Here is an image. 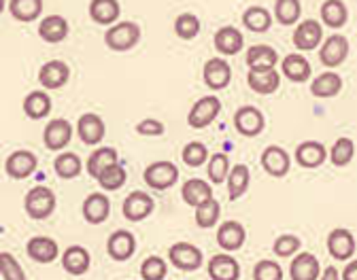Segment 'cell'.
<instances>
[{
	"instance_id": "6da1fadb",
	"label": "cell",
	"mask_w": 357,
	"mask_h": 280,
	"mask_svg": "<svg viewBox=\"0 0 357 280\" xmlns=\"http://www.w3.org/2000/svg\"><path fill=\"white\" fill-rule=\"evenodd\" d=\"M24 208L30 219L43 221L47 219L56 210V194L45 185H36L26 194L24 198Z\"/></svg>"
},
{
	"instance_id": "7a4b0ae2",
	"label": "cell",
	"mask_w": 357,
	"mask_h": 280,
	"mask_svg": "<svg viewBox=\"0 0 357 280\" xmlns=\"http://www.w3.org/2000/svg\"><path fill=\"white\" fill-rule=\"evenodd\" d=\"M141 38V28L134 22H119L111 26L105 34V42L113 52H128Z\"/></svg>"
},
{
	"instance_id": "3957f363",
	"label": "cell",
	"mask_w": 357,
	"mask_h": 280,
	"mask_svg": "<svg viewBox=\"0 0 357 280\" xmlns=\"http://www.w3.org/2000/svg\"><path fill=\"white\" fill-rule=\"evenodd\" d=\"M145 182L155 192H166L176 182L178 178V168L172 162H153L145 168L143 172Z\"/></svg>"
},
{
	"instance_id": "277c9868",
	"label": "cell",
	"mask_w": 357,
	"mask_h": 280,
	"mask_svg": "<svg viewBox=\"0 0 357 280\" xmlns=\"http://www.w3.org/2000/svg\"><path fill=\"white\" fill-rule=\"evenodd\" d=\"M168 257H170V263L176 267V270H181V272H196L204 257H202V251L190 242H176L170 247L168 251Z\"/></svg>"
},
{
	"instance_id": "5b68a950",
	"label": "cell",
	"mask_w": 357,
	"mask_h": 280,
	"mask_svg": "<svg viewBox=\"0 0 357 280\" xmlns=\"http://www.w3.org/2000/svg\"><path fill=\"white\" fill-rule=\"evenodd\" d=\"M219 111H221V100H219L217 96H204V98H200V100L190 109V113H188V123H190V127H194V130H202V127L211 125V123L217 119Z\"/></svg>"
},
{
	"instance_id": "8992f818",
	"label": "cell",
	"mask_w": 357,
	"mask_h": 280,
	"mask_svg": "<svg viewBox=\"0 0 357 280\" xmlns=\"http://www.w3.org/2000/svg\"><path fill=\"white\" fill-rule=\"evenodd\" d=\"M153 208H155V200L143 192H132L130 196H126L123 206H121L123 217L132 223H139V221L147 219L153 212Z\"/></svg>"
},
{
	"instance_id": "52a82bcc",
	"label": "cell",
	"mask_w": 357,
	"mask_h": 280,
	"mask_svg": "<svg viewBox=\"0 0 357 280\" xmlns=\"http://www.w3.org/2000/svg\"><path fill=\"white\" fill-rule=\"evenodd\" d=\"M321 40H324V28L315 20H306V22L298 24L294 30V45L300 52L317 49V47L321 45Z\"/></svg>"
},
{
	"instance_id": "ba28073f",
	"label": "cell",
	"mask_w": 357,
	"mask_h": 280,
	"mask_svg": "<svg viewBox=\"0 0 357 280\" xmlns=\"http://www.w3.org/2000/svg\"><path fill=\"white\" fill-rule=\"evenodd\" d=\"M73 138V125L66 119H52L47 125H45L43 132V140H45V147L50 151H60L64 149Z\"/></svg>"
},
{
	"instance_id": "9c48e42d",
	"label": "cell",
	"mask_w": 357,
	"mask_h": 280,
	"mask_svg": "<svg viewBox=\"0 0 357 280\" xmlns=\"http://www.w3.org/2000/svg\"><path fill=\"white\" fill-rule=\"evenodd\" d=\"M245 238H247V231L243 223L238 221H223L217 229V244L228 253L241 251L245 244Z\"/></svg>"
},
{
	"instance_id": "30bf717a",
	"label": "cell",
	"mask_w": 357,
	"mask_h": 280,
	"mask_svg": "<svg viewBox=\"0 0 357 280\" xmlns=\"http://www.w3.org/2000/svg\"><path fill=\"white\" fill-rule=\"evenodd\" d=\"M349 56V40L342 34H332L326 38V42L321 45V52H319V60L324 66L336 68L340 66Z\"/></svg>"
},
{
	"instance_id": "8fae6325",
	"label": "cell",
	"mask_w": 357,
	"mask_h": 280,
	"mask_svg": "<svg viewBox=\"0 0 357 280\" xmlns=\"http://www.w3.org/2000/svg\"><path fill=\"white\" fill-rule=\"evenodd\" d=\"M77 132H79V138L85 145H100L105 134H107V125H105L100 115L85 113L77 121Z\"/></svg>"
},
{
	"instance_id": "7c38bea8",
	"label": "cell",
	"mask_w": 357,
	"mask_h": 280,
	"mask_svg": "<svg viewBox=\"0 0 357 280\" xmlns=\"http://www.w3.org/2000/svg\"><path fill=\"white\" fill-rule=\"evenodd\" d=\"M328 251L336 261H349L355 253V238L344 227H336L328 233Z\"/></svg>"
},
{
	"instance_id": "4fadbf2b",
	"label": "cell",
	"mask_w": 357,
	"mask_h": 280,
	"mask_svg": "<svg viewBox=\"0 0 357 280\" xmlns=\"http://www.w3.org/2000/svg\"><path fill=\"white\" fill-rule=\"evenodd\" d=\"M204 83L208 89L213 91H219V89H226L232 81V68L226 60L221 58H213L204 64Z\"/></svg>"
},
{
	"instance_id": "5bb4252c",
	"label": "cell",
	"mask_w": 357,
	"mask_h": 280,
	"mask_svg": "<svg viewBox=\"0 0 357 280\" xmlns=\"http://www.w3.org/2000/svg\"><path fill=\"white\" fill-rule=\"evenodd\" d=\"M245 60L251 72H268V70H275L279 56L275 52V47L271 45H253L249 47Z\"/></svg>"
},
{
	"instance_id": "9a60e30c",
	"label": "cell",
	"mask_w": 357,
	"mask_h": 280,
	"mask_svg": "<svg viewBox=\"0 0 357 280\" xmlns=\"http://www.w3.org/2000/svg\"><path fill=\"white\" fill-rule=\"evenodd\" d=\"M70 79V66L62 60H52L38 70V81L45 89H60Z\"/></svg>"
},
{
	"instance_id": "2e32d148",
	"label": "cell",
	"mask_w": 357,
	"mask_h": 280,
	"mask_svg": "<svg viewBox=\"0 0 357 280\" xmlns=\"http://www.w3.org/2000/svg\"><path fill=\"white\" fill-rule=\"evenodd\" d=\"M264 115L255 109V107H241L236 113H234V127L238 134L247 136V138H253V136H259L261 130H264Z\"/></svg>"
},
{
	"instance_id": "e0dca14e",
	"label": "cell",
	"mask_w": 357,
	"mask_h": 280,
	"mask_svg": "<svg viewBox=\"0 0 357 280\" xmlns=\"http://www.w3.org/2000/svg\"><path fill=\"white\" fill-rule=\"evenodd\" d=\"M134 251H137V240H134V233L126 229L113 231L107 240V253L115 261H128L134 255Z\"/></svg>"
},
{
	"instance_id": "ac0fdd59",
	"label": "cell",
	"mask_w": 357,
	"mask_h": 280,
	"mask_svg": "<svg viewBox=\"0 0 357 280\" xmlns=\"http://www.w3.org/2000/svg\"><path fill=\"white\" fill-rule=\"evenodd\" d=\"M206 272H208L211 280H238V276H241V263L232 255L219 253V255H215V257L208 259Z\"/></svg>"
},
{
	"instance_id": "d6986e66",
	"label": "cell",
	"mask_w": 357,
	"mask_h": 280,
	"mask_svg": "<svg viewBox=\"0 0 357 280\" xmlns=\"http://www.w3.org/2000/svg\"><path fill=\"white\" fill-rule=\"evenodd\" d=\"M289 276L291 280H319L321 278L319 259L312 253H298L289 263Z\"/></svg>"
},
{
	"instance_id": "ffe728a7",
	"label": "cell",
	"mask_w": 357,
	"mask_h": 280,
	"mask_svg": "<svg viewBox=\"0 0 357 280\" xmlns=\"http://www.w3.org/2000/svg\"><path fill=\"white\" fill-rule=\"evenodd\" d=\"M259 162H261V168L275 178H283L289 172V166H291L289 153L283 147H275V145L264 149Z\"/></svg>"
},
{
	"instance_id": "44dd1931",
	"label": "cell",
	"mask_w": 357,
	"mask_h": 280,
	"mask_svg": "<svg viewBox=\"0 0 357 280\" xmlns=\"http://www.w3.org/2000/svg\"><path fill=\"white\" fill-rule=\"evenodd\" d=\"M38 166V160L32 151H26V149H20L15 153H11L5 162V172L11 176V178H28Z\"/></svg>"
},
{
	"instance_id": "7402d4cb",
	"label": "cell",
	"mask_w": 357,
	"mask_h": 280,
	"mask_svg": "<svg viewBox=\"0 0 357 280\" xmlns=\"http://www.w3.org/2000/svg\"><path fill=\"white\" fill-rule=\"evenodd\" d=\"M296 162L302 166V168H319L326 157H328V151L321 143H317V140H304V143H300L296 147V153H294Z\"/></svg>"
},
{
	"instance_id": "603a6c76",
	"label": "cell",
	"mask_w": 357,
	"mask_h": 280,
	"mask_svg": "<svg viewBox=\"0 0 357 280\" xmlns=\"http://www.w3.org/2000/svg\"><path fill=\"white\" fill-rule=\"evenodd\" d=\"M245 45V38L238 28L223 26L215 32V49L221 56H236Z\"/></svg>"
},
{
	"instance_id": "cb8c5ba5",
	"label": "cell",
	"mask_w": 357,
	"mask_h": 280,
	"mask_svg": "<svg viewBox=\"0 0 357 280\" xmlns=\"http://www.w3.org/2000/svg\"><path fill=\"white\" fill-rule=\"evenodd\" d=\"M111 202L105 194H89L83 202V219L92 225H100L109 219Z\"/></svg>"
},
{
	"instance_id": "d4e9b609",
	"label": "cell",
	"mask_w": 357,
	"mask_h": 280,
	"mask_svg": "<svg viewBox=\"0 0 357 280\" xmlns=\"http://www.w3.org/2000/svg\"><path fill=\"white\" fill-rule=\"evenodd\" d=\"M26 251H28V257L36 263H52V261H56V257L60 253L58 242L54 238H47V236L30 238Z\"/></svg>"
},
{
	"instance_id": "484cf974",
	"label": "cell",
	"mask_w": 357,
	"mask_h": 280,
	"mask_svg": "<svg viewBox=\"0 0 357 280\" xmlns=\"http://www.w3.org/2000/svg\"><path fill=\"white\" fill-rule=\"evenodd\" d=\"M89 17H92L96 24L100 26H115V22L119 20V3L117 0H92L87 7Z\"/></svg>"
},
{
	"instance_id": "4316f807",
	"label": "cell",
	"mask_w": 357,
	"mask_h": 280,
	"mask_svg": "<svg viewBox=\"0 0 357 280\" xmlns=\"http://www.w3.org/2000/svg\"><path fill=\"white\" fill-rule=\"evenodd\" d=\"M181 196H183V202L188 206L198 208L208 198H213V192H211V185L206 180H202V178H190L181 187Z\"/></svg>"
},
{
	"instance_id": "83f0119b",
	"label": "cell",
	"mask_w": 357,
	"mask_h": 280,
	"mask_svg": "<svg viewBox=\"0 0 357 280\" xmlns=\"http://www.w3.org/2000/svg\"><path fill=\"white\" fill-rule=\"evenodd\" d=\"M89 261H92V257H89L87 249L75 244V247H68L62 255V267L70 274V276H81L89 270Z\"/></svg>"
},
{
	"instance_id": "f1b7e54d",
	"label": "cell",
	"mask_w": 357,
	"mask_h": 280,
	"mask_svg": "<svg viewBox=\"0 0 357 280\" xmlns=\"http://www.w3.org/2000/svg\"><path fill=\"white\" fill-rule=\"evenodd\" d=\"M119 164L117 149L113 147H98L92 155L87 157V174L92 178H98L107 168Z\"/></svg>"
},
{
	"instance_id": "f546056e",
	"label": "cell",
	"mask_w": 357,
	"mask_h": 280,
	"mask_svg": "<svg viewBox=\"0 0 357 280\" xmlns=\"http://www.w3.org/2000/svg\"><path fill=\"white\" fill-rule=\"evenodd\" d=\"M38 36L45 42H62L68 36V22L62 15H50L38 24Z\"/></svg>"
},
{
	"instance_id": "4dcf8cb0",
	"label": "cell",
	"mask_w": 357,
	"mask_h": 280,
	"mask_svg": "<svg viewBox=\"0 0 357 280\" xmlns=\"http://www.w3.org/2000/svg\"><path fill=\"white\" fill-rule=\"evenodd\" d=\"M340 89H342V77L336 72H324L310 83V93L315 98H334Z\"/></svg>"
},
{
	"instance_id": "1f68e13d",
	"label": "cell",
	"mask_w": 357,
	"mask_h": 280,
	"mask_svg": "<svg viewBox=\"0 0 357 280\" xmlns=\"http://www.w3.org/2000/svg\"><path fill=\"white\" fill-rule=\"evenodd\" d=\"M52 111V98L50 93L45 91H30L28 96L24 98V113L30 117V119H43L47 117Z\"/></svg>"
},
{
	"instance_id": "d6a6232c",
	"label": "cell",
	"mask_w": 357,
	"mask_h": 280,
	"mask_svg": "<svg viewBox=\"0 0 357 280\" xmlns=\"http://www.w3.org/2000/svg\"><path fill=\"white\" fill-rule=\"evenodd\" d=\"M247 83L255 93H264V96H268V93H275L279 89L281 77L277 70H268V72H251L249 70Z\"/></svg>"
},
{
	"instance_id": "836d02e7",
	"label": "cell",
	"mask_w": 357,
	"mask_h": 280,
	"mask_svg": "<svg viewBox=\"0 0 357 280\" xmlns=\"http://www.w3.org/2000/svg\"><path fill=\"white\" fill-rule=\"evenodd\" d=\"M249 182H251V172H249V166L245 164H238L230 170V176H228V196L232 202H236L241 196L247 194L249 189Z\"/></svg>"
},
{
	"instance_id": "e575fe53",
	"label": "cell",
	"mask_w": 357,
	"mask_h": 280,
	"mask_svg": "<svg viewBox=\"0 0 357 280\" xmlns=\"http://www.w3.org/2000/svg\"><path fill=\"white\" fill-rule=\"evenodd\" d=\"M283 75L289 79V81H294V83H304V81H308V77H310V64H308V60L304 58V56H300V54H289L285 60H283Z\"/></svg>"
},
{
	"instance_id": "d590c367",
	"label": "cell",
	"mask_w": 357,
	"mask_h": 280,
	"mask_svg": "<svg viewBox=\"0 0 357 280\" xmlns=\"http://www.w3.org/2000/svg\"><path fill=\"white\" fill-rule=\"evenodd\" d=\"M54 170H56V174H58L60 178L70 180V178H77V176L81 174V170H83V162H81V157H79L77 153L66 151V153H60V155L56 157V162H54Z\"/></svg>"
},
{
	"instance_id": "8d00e7d4",
	"label": "cell",
	"mask_w": 357,
	"mask_h": 280,
	"mask_svg": "<svg viewBox=\"0 0 357 280\" xmlns=\"http://www.w3.org/2000/svg\"><path fill=\"white\" fill-rule=\"evenodd\" d=\"M347 17H349L347 5L340 3V0H326V3L321 5V20L326 26L342 28L347 24Z\"/></svg>"
},
{
	"instance_id": "74e56055",
	"label": "cell",
	"mask_w": 357,
	"mask_h": 280,
	"mask_svg": "<svg viewBox=\"0 0 357 280\" xmlns=\"http://www.w3.org/2000/svg\"><path fill=\"white\" fill-rule=\"evenodd\" d=\"M243 26H247L251 32H266L273 26V15L264 7H249L243 13Z\"/></svg>"
},
{
	"instance_id": "f35d334b",
	"label": "cell",
	"mask_w": 357,
	"mask_h": 280,
	"mask_svg": "<svg viewBox=\"0 0 357 280\" xmlns=\"http://www.w3.org/2000/svg\"><path fill=\"white\" fill-rule=\"evenodd\" d=\"M9 11L17 22H34L43 11V0H11Z\"/></svg>"
},
{
	"instance_id": "ab89813d",
	"label": "cell",
	"mask_w": 357,
	"mask_h": 280,
	"mask_svg": "<svg viewBox=\"0 0 357 280\" xmlns=\"http://www.w3.org/2000/svg\"><path fill=\"white\" fill-rule=\"evenodd\" d=\"M206 174L211 178V182L221 185L223 180H228L230 176V160L226 153H213L208 157V166H206Z\"/></svg>"
},
{
	"instance_id": "60d3db41",
	"label": "cell",
	"mask_w": 357,
	"mask_h": 280,
	"mask_svg": "<svg viewBox=\"0 0 357 280\" xmlns=\"http://www.w3.org/2000/svg\"><path fill=\"white\" fill-rule=\"evenodd\" d=\"M219 217H221V206H219V202L215 198H208L204 204H200L196 208V225L202 227V229L215 227Z\"/></svg>"
},
{
	"instance_id": "b9f144b4",
	"label": "cell",
	"mask_w": 357,
	"mask_h": 280,
	"mask_svg": "<svg viewBox=\"0 0 357 280\" xmlns=\"http://www.w3.org/2000/svg\"><path fill=\"white\" fill-rule=\"evenodd\" d=\"M302 7L298 0H277L275 3V20L283 26H294L300 20Z\"/></svg>"
},
{
	"instance_id": "7bdbcfd3",
	"label": "cell",
	"mask_w": 357,
	"mask_h": 280,
	"mask_svg": "<svg viewBox=\"0 0 357 280\" xmlns=\"http://www.w3.org/2000/svg\"><path fill=\"white\" fill-rule=\"evenodd\" d=\"M355 155V145H353V140L351 138H338L332 151H330V162L336 166V168H344L351 164Z\"/></svg>"
},
{
	"instance_id": "ee69618b",
	"label": "cell",
	"mask_w": 357,
	"mask_h": 280,
	"mask_svg": "<svg viewBox=\"0 0 357 280\" xmlns=\"http://www.w3.org/2000/svg\"><path fill=\"white\" fill-rule=\"evenodd\" d=\"M126 178H128L126 168H123L121 164H115V166L107 168V170L96 178V180H98V185L102 187L105 192H117L119 187H123V185H126Z\"/></svg>"
},
{
	"instance_id": "f6af8a7d",
	"label": "cell",
	"mask_w": 357,
	"mask_h": 280,
	"mask_svg": "<svg viewBox=\"0 0 357 280\" xmlns=\"http://www.w3.org/2000/svg\"><path fill=\"white\" fill-rule=\"evenodd\" d=\"M174 32H176L178 38L192 40L200 32V20L194 13H181V15L174 20Z\"/></svg>"
},
{
	"instance_id": "bcb514c9",
	"label": "cell",
	"mask_w": 357,
	"mask_h": 280,
	"mask_svg": "<svg viewBox=\"0 0 357 280\" xmlns=\"http://www.w3.org/2000/svg\"><path fill=\"white\" fill-rule=\"evenodd\" d=\"M168 274V265L162 257H147L141 263V278L143 280H164Z\"/></svg>"
},
{
	"instance_id": "7dc6e473",
	"label": "cell",
	"mask_w": 357,
	"mask_h": 280,
	"mask_svg": "<svg viewBox=\"0 0 357 280\" xmlns=\"http://www.w3.org/2000/svg\"><path fill=\"white\" fill-rule=\"evenodd\" d=\"M300 247H302V242H300L298 236H291V233H283V236H279V238L275 240L273 251H275L277 257L287 259V257H296L298 251H300Z\"/></svg>"
},
{
	"instance_id": "c3c4849f",
	"label": "cell",
	"mask_w": 357,
	"mask_h": 280,
	"mask_svg": "<svg viewBox=\"0 0 357 280\" xmlns=\"http://www.w3.org/2000/svg\"><path fill=\"white\" fill-rule=\"evenodd\" d=\"M181 157L190 168H200L208 160V151H206V147L202 143H190V145L183 147Z\"/></svg>"
},
{
	"instance_id": "681fc988",
	"label": "cell",
	"mask_w": 357,
	"mask_h": 280,
	"mask_svg": "<svg viewBox=\"0 0 357 280\" xmlns=\"http://www.w3.org/2000/svg\"><path fill=\"white\" fill-rule=\"evenodd\" d=\"M0 272H3L5 280H26V274H24L22 265L17 263V259L11 253L0 255Z\"/></svg>"
},
{
	"instance_id": "f907efd6",
	"label": "cell",
	"mask_w": 357,
	"mask_h": 280,
	"mask_svg": "<svg viewBox=\"0 0 357 280\" xmlns=\"http://www.w3.org/2000/svg\"><path fill=\"white\" fill-rule=\"evenodd\" d=\"M253 280H283V270L279 263L264 259L253 270Z\"/></svg>"
},
{
	"instance_id": "816d5d0a",
	"label": "cell",
	"mask_w": 357,
	"mask_h": 280,
	"mask_svg": "<svg viewBox=\"0 0 357 280\" xmlns=\"http://www.w3.org/2000/svg\"><path fill=\"white\" fill-rule=\"evenodd\" d=\"M164 123L158 121V119H143L137 123V132L141 136H162L164 134Z\"/></svg>"
},
{
	"instance_id": "f5cc1de1",
	"label": "cell",
	"mask_w": 357,
	"mask_h": 280,
	"mask_svg": "<svg viewBox=\"0 0 357 280\" xmlns=\"http://www.w3.org/2000/svg\"><path fill=\"white\" fill-rule=\"evenodd\" d=\"M342 280H357V259L349 261L342 270Z\"/></svg>"
},
{
	"instance_id": "db71d44e",
	"label": "cell",
	"mask_w": 357,
	"mask_h": 280,
	"mask_svg": "<svg viewBox=\"0 0 357 280\" xmlns=\"http://www.w3.org/2000/svg\"><path fill=\"white\" fill-rule=\"evenodd\" d=\"M319 280H340V272L336 265H328L326 272H321V278Z\"/></svg>"
}]
</instances>
